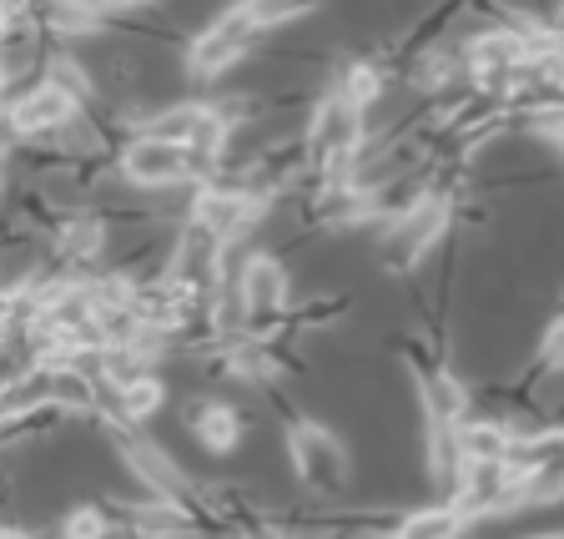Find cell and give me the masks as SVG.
<instances>
[{"label": "cell", "instance_id": "6da1fadb", "mask_svg": "<svg viewBox=\"0 0 564 539\" xmlns=\"http://www.w3.org/2000/svg\"><path fill=\"white\" fill-rule=\"evenodd\" d=\"M358 152H364V111L333 86V91L313 106V117H307L303 162L323 187H348Z\"/></svg>", "mask_w": 564, "mask_h": 539}, {"label": "cell", "instance_id": "7a4b0ae2", "mask_svg": "<svg viewBox=\"0 0 564 539\" xmlns=\"http://www.w3.org/2000/svg\"><path fill=\"white\" fill-rule=\"evenodd\" d=\"M106 434H111V449H117V459L131 470V479L147 484L156 499H182V505H192V499H197V484L187 479V470H182V464H176V459L166 454V449L156 444L152 434H141L137 423L106 419Z\"/></svg>", "mask_w": 564, "mask_h": 539}, {"label": "cell", "instance_id": "3957f363", "mask_svg": "<svg viewBox=\"0 0 564 539\" xmlns=\"http://www.w3.org/2000/svg\"><path fill=\"white\" fill-rule=\"evenodd\" d=\"M288 459H293L297 479L313 494H323V499H338V494L348 489V474H352L348 449H343L338 434L323 429V423H313V419L288 423Z\"/></svg>", "mask_w": 564, "mask_h": 539}, {"label": "cell", "instance_id": "277c9868", "mask_svg": "<svg viewBox=\"0 0 564 539\" xmlns=\"http://www.w3.org/2000/svg\"><path fill=\"white\" fill-rule=\"evenodd\" d=\"M448 217H454V202H448L444 192H423V197H413L409 207L393 217V227H388V237H383L388 268H419V262L444 242Z\"/></svg>", "mask_w": 564, "mask_h": 539}, {"label": "cell", "instance_id": "5b68a950", "mask_svg": "<svg viewBox=\"0 0 564 539\" xmlns=\"http://www.w3.org/2000/svg\"><path fill=\"white\" fill-rule=\"evenodd\" d=\"M258 15H252V6H232V11H223L217 21L207 25V31L192 35L187 46V76L192 82H217L223 71H232L237 61L252 51V41H258Z\"/></svg>", "mask_w": 564, "mask_h": 539}, {"label": "cell", "instance_id": "8992f818", "mask_svg": "<svg viewBox=\"0 0 564 539\" xmlns=\"http://www.w3.org/2000/svg\"><path fill=\"white\" fill-rule=\"evenodd\" d=\"M448 505L469 519H499L524 509V479H519L509 464H464L448 489Z\"/></svg>", "mask_w": 564, "mask_h": 539}, {"label": "cell", "instance_id": "52a82bcc", "mask_svg": "<svg viewBox=\"0 0 564 539\" xmlns=\"http://www.w3.org/2000/svg\"><path fill=\"white\" fill-rule=\"evenodd\" d=\"M76 111H82V106L70 101L66 91H56L51 82H35L31 91L15 96V101L6 106V117H0V127L11 131V141L56 137V131H66L70 121H76Z\"/></svg>", "mask_w": 564, "mask_h": 539}, {"label": "cell", "instance_id": "ba28073f", "mask_svg": "<svg viewBox=\"0 0 564 539\" xmlns=\"http://www.w3.org/2000/svg\"><path fill=\"white\" fill-rule=\"evenodd\" d=\"M121 176L137 182V187H182V182H202L197 162L187 157V147L156 141V137H147V131L121 152Z\"/></svg>", "mask_w": 564, "mask_h": 539}, {"label": "cell", "instance_id": "9c48e42d", "mask_svg": "<svg viewBox=\"0 0 564 539\" xmlns=\"http://www.w3.org/2000/svg\"><path fill=\"white\" fill-rule=\"evenodd\" d=\"M237 282H242V308L247 323L268 328V317L288 313V298H293V278L272 252H252L247 262H237Z\"/></svg>", "mask_w": 564, "mask_h": 539}, {"label": "cell", "instance_id": "30bf717a", "mask_svg": "<svg viewBox=\"0 0 564 539\" xmlns=\"http://www.w3.org/2000/svg\"><path fill=\"white\" fill-rule=\"evenodd\" d=\"M419 403H423V423H438V429H458L469 419V388L458 384L444 364H419Z\"/></svg>", "mask_w": 564, "mask_h": 539}, {"label": "cell", "instance_id": "8fae6325", "mask_svg": "<svg viewBox=\"0 0 564 539\" xmlns=\"http://www.w3.org/2000/svg\"><path fill=\"white\" fill-rule=\"evenodd\" d=\"M187 429H192V439H197L207 454H232V449L242 444V434H247L242 413H237L232 403H223V399H197L192 403Z\"/></svg>", "mask_w": 564, "mask_h": 539}, {"label": "cell", "instance_id": "7c38bea8", "mask_svg": "<svg viewBox=\"0 0 564 539\" xmlns=\"http://www.w3.org/2000/svg\"><path fill=\"white\" fill-rule=\"evenodd\" d=\"M454 444H458V464H505L514 429L505 419H464L454 429Z\"/></svg>", "mask_w": 564, "mask_h": 539}, {"label": "cell", "instance_id": "4fadbf2b", "mask_svg": "<svg viewBox=\"0 0 564 539\" xmlns=\"http://www.w3.org/2000/svg\"><path fill=\"white\" fill-rule=\"evenodd\" d=\"M162 403H166V384L156 374H137V378H127V384H117L111 388V413L106 419H121V423H147L152 413H162Z\"/></svg>", "mask_w": 564, "mask_h": 539}, {"label": "cell", "instance_id": "5bb4252c", "mask_svg": "<svg viewBox=\"0 0 564 539\" xmlns=\"http://www.w3.org/2000/svg\"><path fill=\"white\" fill-rule=\"evenodd\" d=\"M469 535V519L458 515L454 505H423L409 509V515L393 519L388 539H464Z\"/></svg>", "mask_w": 564, "mask_h": 539}, {"label": "cell", "instance_id": "9a60e30c", "mask_svg": "<svg viewBox=\"0 0 564 539\" xmlns=\"http://www.w3.org/2000/svg\"><path fill=\"white\" fill-rule=\"evenodd\" d=\"M61 258L66 262H91L96 252H101L106 247V223L101 217H91V212H86V217H70L66 227H61Z\"/></svg>", "mask_w": 564, "mask_h": 539}, {"label": "cell", "instance_id": "2e32d148", "mask_svg": "<svg viewBox=\"0 0 564 539\" xmlns=\"http://www.w3.org/2000/svg\"><path fill=\"white\" fill-rule=\"evenodd\" d=\"M46 25L61 41H101L106 11H96V6H56V11H46Z\"/></svg>", "mask_w": 564, "mask_h": 539}, {"label": "cell", "instance_id": "e0dca14e", "mask_svg": "<svg viewBox=\"0 0 564 539\" xmlns=\"http://www.w3.org/2000/svg\"><path fill=\"white\" fill-rule=\"evenodd\" d=\"M338 91L348 96V101L358 106V111H368V106L378 101V91H383V76H378L373 66H364V61H358V66H348V71H343Z\"/></svg>", "mask_w": 564, "mask_h": 539}, {"label": "cell", "instance_id": "ac0fdd59", "mask_svg": "<svg viewBox=\"0 0 564 539\" xmlns=\"http://www.w3.org/2000/svg\"><path fill=\"white\" fill-rule=\"evenodd\" d=\"M111 529L117 525H111L96 505H76V509H66V519H61V539H106Z\"/></svg>", "mask_w": 564, "mask_h": 539}, {"label": "cell", "instance_id": "d6986e66", "mask_svg": "<svg viewBox=\"0 0 564 539\" xmlns=\"http://www.w3.org/2000/svg\"><path fill=\"white\" fill-rule=\"evenodd\" d=\"M540 368L544 374H564V313L554 317L540 338Z\"/></svg>", "mask_w": 564, "mask_h": 539}, {"label": "cell", "instance_id": "ffe728a7", "mask_svg": "<svg viewBox=\"0 0 564 539\" xmlns=\"http://www.w3.org/2000/svg\"><path fill=\"white\" fill-rule=\"evenodd\" d=\"M0 539H35V535H25V529H15V525H0Z\"/></svg>", "mask_w": 564, "mask_h": 539}, {"label": "cell", "instance_id": "44dd1931", "mask_svg": "<svg viewBox=\"0 0 564 539\" xmlns=\"http://www.w3.org/2000/svg\"><path fill=\"white\" fill-rule=\"evenodd\" d=\"M529 539H564V529H544V535H529Z\"/></svg>", "mask_w": 564, "mask_h": 539}, {"label": "cell", "instance_id": "7402d4cb", "mask_svg": "<svg viewBox=\"0 0 564 539\" xmlns=\"http://www.w3.org/2000/svg\"><path fill=\"white\" fill-rule=\"evenodd\" d=\"M560 313H564V293H560Z\"/></svg>", "mask_w": 564, "mask_h": 539}]
</instances>
